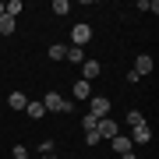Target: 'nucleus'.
I'll use <instances>...</instances> for the list:
<instances>
[{"instance_id":"obj_1","label":"nucleus","mask_w":159,"mask_h":159,"mask_svg":"<svg viewBox=\"0 0 159 159\" xmlns=\"http://www.w3.org/2000/svg\"><path fill=\"white\" fill-rule=\"evenodd\" d=\"M39 102H43V110H46V113H71V102L64 99L60 92H46Z\"/></svg>"},{"instance_id":"obj_2","label":"nucleus","mask_w":159,"mask_h":159,"mask_svg":"<svg viewBox=\"0 0 159 159\" xmlns=\"http://www.w3.org/2000/svg\"><path fill=\"white\" fill-rule=\"evenodd\" d=\"M92 43V25L89 21H78L71 29V46H78V50H85V46Z\"/></svg>"},{"instance_id":"obj_3","label":"nucleus","mask_w":159,"mask_h":159,"mask_svg":"<svg viewBox=\"0 0 159 159\" xmlns=\"http://www.w3.org/2000/svg\"><path fill=\"white\" fill-rule=\"evenodd\" d=\"M96 134H99V142H113V138L120 134V124L110 120V117H102L99 124H96Z\"/></svg>"},{"instance_id":"obj_4","label":"nucleus","mask_w":159,"mask_h":159,"mask_svg":"<svg viewBox=\"0 0 159 159\" xmlns=\"http://www.w3.org/2000/svg\"><path fill=\"white\" fill-rule=\"evenodd\" d=\"M110 106H113V102H110L106 96H92V99H89V117H96V120L110 117Z\"/></svg>"},{"instance_id":"obj_5","label":"nucleus","mask_w":159,"mask_h":159,"mask_svg":"<svg viewBox=\"0 0 159 159\" xmlns=\"http://www.w3.org/2000/svg\"><path fill=\"white\" fill-rule=\"evenodd\" d=\"M152 67H156V60L148 57V53H138V57H134V67H131V71H134L138 78H145V74H152Z\"/></svg>"},{"instance_id":"obj_6","label":"nucleus","mask_w":159,"mask_h":159,"mask_svg":"<svg viewBox=\"0 0 159 159\" xmlns=\"http://www.w3.org/2000/svg\"><path fill=\"white\" fill-rule=\"evenodd\" d=\"M148 142H152V127H148V124L131 127V145H148Z\"/></svg>"},{"instance_id":"obj_7","label":"nucleus","mask_w":159,"mask_h":159,"mask_svg":"<svg viewBox=\"0 0 159 159\" xmlns=\"http://www.w3.org/2000/svg\"><path fill=\"white\" fill-rule=\"evenodd\" d=\"M99 74H102L99 60H85V64H81V81H89V85H92V81L99 78Z\"/></svg>"},{"instance_id":"obj_8","label":"nucleus","mask_w":159,"mask_h":159,"mask_svg":"<svg viewBox=\"0 0 159 159\" xmlns=\"http://www.w3.org/2000/svg\"><path fill=\"white\" fill-rule=\"evenodd\" d=\"M46 57H50L53 64H60L64 57H67V46H64V43H53V46H50V50H46Z\"/></svg>"},{"instance_id":"obj_9","label":"nucleus","mask_w":159,"mask_h":159,"mask_svg":"<svg viewBox=\"0 0 159 159\" xmlns=\"http://www.w3.org/2000/svg\"><path fill=\"white\" fill-rule=\"evenodd\" d=\"M14 29H18V18L0 14V35H14Z\"/></svg>"},{"instance_id":"obj_10","label":"nucleus","mask_w":159,"mask_h":159,"mask_svg":"<svg viewBox=\"0 0 159 159\" xmlns=\"http://www.w3.org/2000/svg\"><path fill=\"white\" fill-rule=\"evenodd\" d=\"M7 106L11 110H25L29 106V96H25V92H11V96H7Z\"/></svg>"},{"instance_id":"obj_11","label":"nucleus","mask_w":159,"mask_h":159,"mask_svg":"<svg viewBox=\"0 0 159 159\" xmlns=\"http://www.w3.org/2000/svg\"><path fill=\"white\" fill-rule=\"evenodd\" d=\"M110 145H113V152H120V156H124V152H134V145H131V138H124V134H117V138H113Z\"/></svg>"},{"instance_id":"obj_12","label":"nucleus","mask_w":159,"mask_h":159,"mask_svg":"<svg viewBox=\"0 0 159 159\" xmlns=\"http://www.w3.org/2000/svg\"><path fill=\"white\" fill-rule=\"evenodd\" d=\"M25 113H29L32 120H43V117H46V110H43V102H39V99H29V106H25Z\"/></svg>"},{"instance_id":"obj_13","label":"nucleus","mask_w":159,"mask_h":159,"mask_svg":"<svg viewBox=\"0 0 159 159\" xmlns=\"http://www.w3.org/2000/svg\"><path fill=\"white\" fill-rule=\"evenodd\" d=\"M74 96L89 102V99H92V85H89V81H81V78H78V81H74Z\"/></svg>"},{"instance_id":"obj_14","label":"nucleus","mask_w":159,"mask_h":159,"mask_svg":"<svg viewBox=\"0 0 159 159\" xmlns=\"http://www.w3.org/2000/svg\"><path fill=\"white\" fill-rule=\"evenodd\" d=\"M67 64H85V50H78V46H67Z\"/></svg>"},{"instance_id":"obj_15","label":"nucleus","mask_w":159,"mask_h":159,"mask_svg":"<svg viewBox=\"0 0 159 159\" xmlns=\"http://www.w3.org/2000/svg\"><path fill=\"white\" fill-rule=\"evenodd\" d=\"M21 11H25V4H21V0H11V4H4V14H11V18H18Z\"/></svg>"},{"instance_id":"obj_16","label":"nucleus","mask_w":159,"mask_h":159,"mask_svg":"<svg viewBox=\"0 0 159 159\" xmlns=\"http://www.w3.org/2000/svg\"><path fill=\"white\" fill-rule=\"evenodd\" d=\"M67 11H71V4H67V0H53V14H60V18H64Z\"/></svg>"},{"instance_id":"obj_17","label":"nucleus","mask_w":159,"mask_h":159,"mask_svg":"<svg viewBox=\"0 0 159 159\" xmlns=\"http://www.w3.org/2000/svg\"><path fill=\"white\" fill-rule=\"evenodd\" d=\"M127 124H131V127H138V124H145V117H142V110H131V113H127Z\"/></svg>"},{"instance_id":"obj_18","label":"nucleus","mask_w":159,"mask_h":159,"mask_svg":"<svg viewBox=\"0 0 159 159\" xmlns=\"http://www.w3.org/2000/svg\"><path fill=\"white\" fill-rule=\"evenodd\" d=\"M96 124H99V120H96V117H89V113H85V117H81V127H85V131H96Z\"/></svg>"},{"instance_id":"obj_19","label":"nucleus","mask_w":159,"mask_h":159,"mask_svg":"<svg viewBox=\"0 0 159 159\" xmlns=\"http://www.w3.org/2000/svg\"><path fill=\"white\" fill-rule=\"evenodd\" d=\"M85 145H89V148L99 145V134H96V131H85Z\"/></svg>"},{"instance_id":"obj_20","label":"nucleus","mask_w":159,"mask_h":159,"mask_svg":"<svg viewBox=\"0 0 159 159\" xmlns=\"http://www.w3.org/2000/svg\"><path fill=\"white\" fill-rule=\"evenodd\" d=\"M11 156H14V159H29V148H25V145H14Z\"/></svg>"},{"instance_id":"obj_21","label":"nucleus","mask_w":159,"mask_h":159,"mask_svg":"<svg viewBox=\"0 0 159 159\" xmlns=\"http://www.w3.org/2000/svg\"><path fill=\"white\" fill-rule=\"evenodd\" d=\"M53 148H57V145H53V138H46V142L39 145V156H46V152H53Z\"/></svg>"},{"instance_id":"obj_22","label":"nucleus","mask_w":159,"mask_h":159,"mask_svg":"<svg viewBox=\"0 0 159 159\" xmlns=\"http://www.w3.org/2000/svg\"><path fill=\"white\" fill-rule=\"evenodd\" d=\"M120 159H138V152H124V156H120Z\"/></svg>"},{"instance_id":"obj_23","label":"nucleus","mask_w":159,"mask_h":159,"mask_svg":"<svg viewBox=\"0 0 159 159\" xmlns=\"http://www.w3.org/2000/svg\"><path fill=\"white\" fill-rule=\"evenodd\" d=\"M0 14H4V0H0Z\"/></svg>"}]
</instances>
